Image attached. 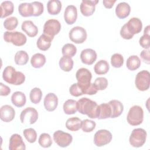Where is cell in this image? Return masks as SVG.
Returning a JSON list of instances; mask_svg holds the SVG:
<instances>
[{
    "label": "cell",
    "mask_w": 150,
    "mask_h": 150,
    "mask_svg": "<svg viewBox=\"0 0 150 150\" xmlns=\"http://www.w3.org/2000/svg\"><path fill=\"white\" fill-rule=\"evenodd\" d=\"M77 109L80 113L87 115L90 118H97L99 115V105L86 97L81 98L77 101Z\"/></svg>",
    "instance_id": "1"
},
{
    "label": "cell",
    "mask_w": 150,
    "mask_h": 150,
    "mask_svg": "<svg viewBox=\"0 0 150 150\" xmlns=\"http://www.w3.org/2000/svg\"><path fill=\"white\" fill-rule=\"evenodd\" d=\"M2 78L6 83L15 86L22 84L25 81V76L21 71H16L11 66L6 67L2 73Z\"/></svg>",
    "instance_id": "2"
},
{
    "label": "cell",
    "mask_w": 150,
    "mask_h": 150,
    "mask_svg": "<svg viewBox=\"0 0 150 150\" xmlns=\"http://www.w3.org/2000/svg\"><path fill=\"white\" fill-rule=\"evenodd\" d=\"M127 120L131 125H140L144 120V111L142 107L137 105L131 107L128 112Z\"/></svg>",
    "instance_id": "3"
},
{
    "label": "cell",
    "mask_w": 150,
    "mask_h": 150,
    "mask_svg": "<svg viewBox=\"0 0 150 150\" xmlns=\"http://www.w3.org/2000/svg\"><path fill=\"white\" fill-rule=\"evenodd\" d=\"M146 136V132L143 128H138L134 129L129 138V144L135 148L141 147L145 143Z\"/></svg>",
    "instance_id": "4"
},
{
    "label": "cell",
    "mask_w": 150,
    "mask_h": 150,
    "mask_svg": "<svg viewBox=\"0 0 150 150\" xmlns=\"http://www.w3.org/2000/svg\"><path fill=\"white\" fill-rule=\"evenodd\" d=\"M4 39L5 42L12 43L16 46L24 45L27 40L26 36L23 33L18 31L5 32L4 33Z\"/></svg>",
    "instance_id": "5"
},
{
    "label": "cell",
    "mask_w": 150,
    "mask_h": 150,
    "mask_svg": "<svg viewBox=\"0 0 150 150\" xmlns=\"http://www.w3.org/2000/svg\"><path fill=\"white\" fill-rule=\"evenodd\" d=\"M135 86L139 91H146L149 88L150 73L147 70H142L138 72L135 80Z\"/></svg>",
    "instance_id": "6"
},
{
    "label": "cell",
    "mask_w": 150,
    "mask_h": 150,
    "mask_svg": "<svg viewBox=\"0 0 150 150\" xmlns=\"http://www.w3.org/2000/svg\"><path fill=\"white\" fill-rule=\"evenodd\" d=\"M76 77L78 84L81 87L83 92H84V90L91 83L90 82L92 78L91 73L87 69L80 68L77 71Z\"/></svg>",
    "instance_id": "7"
},
{
    "label": "cell",
    "mask_w": 150,
    "mask_h": 150,
    "mask_svg": "<svg viewBox=\"0 0 150 150\" xmlns=\"http://www.w3.org/2000/svg\"><path fill=\"white\" fill-rule=\"evenodd\" d=\"M61 29V24L56 19L47 20L43 26V33L53 39L55 35L58 34Z\"/></svg>",
    "instance_id": "8"
},
{
    "label": "cell",
    "mask_w": 150,
    "mask_h": 150,
    "mask_svg": "<svg viewBox=\"0 0 150 150\" xmlns=\"http://www.w3.org/2000/svg\"><path fill=\"white\" fill-rule=\"evenodd\" d=\"M38 119V112L33 107H27L22 111L20 115V120L22 124H33Z\"/></svg>",
    "instance_id": "9"
},
{
    "label": "cell",
    "mask_w": 150,
    "mask_h": 150,
    "mask_svg": "<svg viewBox=\"0 0 150 150\" xmlns=\"http://www.w3.org/2000/svg\"><path fill=\"white\" fill-rule=\"evenodd\" d=\"M112 138V134L108 130L100 129L94 134V143L97 146H103L109 144Z\"/></svg>",
    "instance_id": "10"
},
{
    "label": "cell",
    "mask_w": 150,
    "mask_h": 150,
    "mask_svg": "<svg viewBox=\"0 0 150 150\" xmlns=\"http://www.w3.org/2000/svg\"><path fill=\"white\" fill-rule=\"evenodd\" d=\"M69 38L77 44L83 43L87 39V34L86 29L80 26L73 27L69 32Z\"/></svg>",
    "instance_id": "11"
},
{
    "label": "cell",
    "mask_w": 150,
    "mask_h": 150,
    "mask_svg": "<svg viewBox=\"0 0 150 150\" xmlns=\"http://www.w3.org/2000/svg\"><path fill=\"white\" fill-rule=\"evenodd\" d=\"M53 140L60 147L65 148L68 146L73 141L71 134L61 130L55 131L53 135Z\"/></svg>",
    "instance_id": "12"
},
{
    "label": "cell",
    "mask_w": 150,
    "mask_h": 150,
    "mask_svg": "<svg viewBox=\"0 0 150 150\" xmlns=\"http://www.w3.org/2000/svg\"><path fill=\"white\" fill-rule=\"evenodd\" d=\"M97 3H98L97 0H83L80 6L81 13L84 16H91L95 12L96 5Z\"/></svg>",
    "instance_id": "13"
},
{
    "label": "cell",
    "mask_w": 150,
    "mask_h": 150,
    "mask_svg": "<svg viewBox=\"0 0 150 150\" xmlns=\"http://www.w3.org/2000/svg\"><path fill=\"white\" fill-rule=\"evenodd\" d=\"M124 25L128 32L133 36L135 34L139 33L142 28V21L138 18H131Z\"/></svg>",
    "instance_id": "14"
},
{
    "label": "cell",
    "mask_w": 150,
    "mask_h": 150,
    "mask_svg": "<svg viewBox=\"0 0 150 150\" xmlns=\"http://www.w3.org/2000/svg\"><path fill=\"white\" fill-rule=\"evenodd\" d=\"M80 59L83 63L87 65H91L97 59V53L92 49H85L80 53Z\"/></svg>",
    "instance_id": "15"
},
{
    "label": "cell",
    "mask_w": 150,
    "mask_h": 150,
    "mask_svg": "<svg viewBox=\"0 0 150 150\" xmlns=\"http://www.w3.org/2000/svg\"><path fill=\"white\" fill-rule=\"evenodd\" d=\"M26 146L23 141L22 137L18 134H14L11 135L9 139V150H25Z\"/></svg>",
    "instance_id": "16"
},
{
    "label": "cell",
    "mask_w": 150,
    "mask_h": 150,
    "mask_svg": "<svg viewBox=\"0 0 150 150\" xmlns=\"http://www.w3.org/2000/svg\"><path fill=\"white\" fill-rule=\"evenodd\" d=\"M15 116L14 108L9 105H4L0 109V118L5 122L12 121Z\"/></svg>",
    "instance_id": "17"
},
{
    "label": "cell",
    "mask_w": 150,
    "mask_h": 150,
    "mask_svg": "<svg viewBox=\"0 0 150 150\" xmlns=\"http://www.w3.org/2000/svg\"><path fill=\"white\" fill-rule=\"evenodd\" d=\"M77 8L72 5L66 7L64 13V19L68 25H73L77 20Z\"/></svg>",
    "instance_id": "18"
},
{
    "label": "cell",
    "mask_w": 150,
    "mask_h": 150,
    "mask_svg": "<svg viewBox=\"0 0 150 150\" xmlns=\"http://www.w3.org/2000/svg\"><path fill=\"white\" fill-rule=\"evenodd\" d=\"M43 103L45 108L47 111H53L57 107L58 98L55 94L49 93L45 96Z\"/></svg>",
    "instance_id": "19"
},
{
    "label": "cell",
    "mask_w": 150,
    "mask_h": 150,
    "mask_svg": "<svg viewBox=\"0 0 150 150\" xmlns=\"http://www.w3.org/2000/svg\"><path fill=\"white\" fill-rule=\"evenodd\" d=\"M21 29L28 36L31 38L36 36L38 33V27L31 21H23L21 25Z\"/></svg>",
    "instance_id": "20"
},
{
    "label": "cell",
    "mask_w": 150,
    "mask_h": 150,
    "mask_svg": "<svg viewBox=\"0 0 150 150\" xmlns=\"http://www.w3.org/2000/svg\"><path fill=\"white\" fill-rule=\"evenodd\" d=\"M131 12L129 5L125 2L119 3L115 8V14L120 19H124L128 17Z\"/></svg>",
    "instance_id": "21"
},
{
    "label": "cell",
    "mask_w": 150,
    "mask_h": 150,
    "mask_svg": "<svg viewBox=\"0 0 150 150\" xmlns=\"http://www.w3.org/2000/svg\"><path fill=\"white\" fill-rule=\"evenodd\" d=\"M111 108V118H114L119 117L123 112L124 106L121 101L117 100H112L108 102Z\"/></svg>",
    "instance_id": "22"
},
{
    "label": "cell",
    "mask_w": 150,
    "mask_h": 150,
    "mask_svg": "<svg viewBox=\"0 0 150 150\" xmlns=\"http://www.w3.org/2000/svg\"><path fill=\"white\" fill-rule=\"evenodd\" d=\"M52 40L53 39L43 33L38 38L36 42V46L40 50L46 51L50 48Z\"/></svg>",
    "instance_id": "23"
},
{
    "label": "cell",
    "mask_w": 150,
    "mask_h": 150,
    "mask_svg": "<svg viewBox=\"0 0 150 150\" xmlns=\"http://www.w3.org/2000/svg\"><path fill=\"white\" fill-rule=\"evenodd\" d=\"M19 14L23 17H29L33 16L34 8L32 3H21L18 6Z\"/></svg>",
    "instance_id": "24"
},
{
    "label": "cell",
    "mask_w": 150,
    "mask_h": 150,
    "mask_svg": "<svg viewBox=\"0 0 150 150\" xmlns=\"http://www.w3.org/2000/svg\"><path fill=\"white\" fill-rule=\"evenodd\" d=\"M12 103L17 107H22L26 104V98L25 94L21 91H16L11 96Z\"/></svg>",
    "instance_id": "25"
},
{
    "label": "cell",
    "mask_w": 150,
    "mask_h": 150,
    "mask_svg": "<svg viewBox=\"0 0 150 150\" xmlns=\"http://www.w3.org/2000/svg\"><path fill=\"white\" fill-rule=\"evenodd\" d=\"M62 9V3L59 0H50L47 4V9L49 14L57 15Z\"/></svg>",
    "instance_id": "26"
},
{
    "label": "cell",
    "mask_w": 150,
    "mask_h": 150,
    "mask_svg": "<svg viewBox=\"0 0 150 150\" xmlns=\"http://www.w3.org/2000/svg\"><path fill=\"white\" fill-rule=\"evenodd\" d=\"M1 18H6L13 13L14 11L13 4L9 1H4L1 4Z\"/></svg>",
    "instance_id": "27"
},
{
    "label": "cell",
    "mask_w": 150,
    "mask_h": 150,
    "mask_svg": "<svg viewBox=\"0 0 150 150\" xmlns=\"http://www.w3.org/2000/svg\"><path fill=\"white\" fill-rule=\"evenodd\" d=\"M82 121L78 117H71L66 122V128L71 131H77L81 128Z\"/></svg>",
    "instance_id": "28"
},
{
    "label": "cell",
    "mask_w": 150,
    "mask_h": 150,
    "mask_svg": "<svg viewBox=\"0 0 150 150\" xmlns=\"http://www.w3.org/2000/svg\"><path fill=\"white\" fill-rule=\"evenodd\" d=\"M46 63V57L44 54L42 53H36L32 56L30 60V64L32 67L35 68H40L43 67Z\"/></svg>",
    "instance_id": "29"
},
{
    "label": "cell",
    "mask_w": 150,
    "mask_h": 150,
    "mask_svg": "<svg viewBox=\"0 0 150 150\" xmlns=\"http://www.w3.org/2000/svg\"><path fill=\"white\" fill-rule=\"evenodd\" d=\"M110 69L108 63L105 60H100L94 65V72L98 75L106 74Z\"/></svg>",
    "instance_id": "30"
},
{
    "label": "cell",
    "mask_w": 150,
    "mask_h": 150,
    "mask_svg": "<svg viewBox=\"0 0 150 150\" xmlns=\"http://www.w3.org/2000/svg\"><path fill=\"white\" fill-rule=\"evenodd\" d=\"M111 108L108 103H103L99 105V115L98 119H106L111 118Z\"/></svg>",
    "instance_id": "31"
},
{
    "label": "cell",
    "mask_w": 150,
    "mask_h": 150,
    "mask_svg": "<svg viewBox=\"0 0 150 150\" xmlns=\"http://www.w3.org/2000/svg\"><path fill=\"white\" fill-rule=\"evenodd\" d=\"M73 60L71 57L63 56L59 60V66L64 71H70L73 67Z\"/></svg>",
    "instance_id": "32"
},
{
    "label": "cell",
    "mask_w": 150,
    "mask_h": 150,
    "mask_svg": "<svg viewBox=\"0 0 150 150\" xmlns=\"http://www.w3.org/2000/svg\"><path fill=\"white\" fill-rule=\"evenodd\" d=\"M63 111L65 114L70 115L75 114L77 111V101L73 99L66 100L63 104Z\"/></svg>",
    "instance_id": "33"
},
{
    "label": "cell",
    "mask_w": 150,
    "mask_h": 150,
    "mask_svg": "<svg viewBox=\"0 0 150 150\" xmlns=\"http://www.w3.org/2000/svg\"><path fill=\"white\" fill-rule=\"evenodd\" d=\"M126 66L128 70L134 71L140 67L141 60L137 55H132L127 59Z\"/></svg>",
    "instance_id": "34"
},
{
    "label": "cell",
    "mask_w": 150,
    "mask_h": 150,
    "mask_svg": "<svg viewBox=\"0 0 150 150\" xmlns=\"http://www.w3.org/2000/svg\"><path fill=\"white\" fill-rule=\"evenodd\" d=\"M29 60V56L26 52L19 50L15 55V62L18 65H25Z\"/></svg>",
    "instance_id": "35"
},
{
    "label": "cell",
    "mask_w": 150,
    "mask_h": 150,
    "mask_svg": "<svg viewBox=\"0 0 150 150\" xmlns=\"http://www.w3.org/2000/svg\"><path fill=\"white\" fill-rule=\"evenodd\" d=\"M29 97L32 103L35 104L39 103L42 97V92L41 90L38 87L33 88L30 92Z\"/></svg>",
    "instance_id": "36"
},
{
    "label": "cell",
    "mask_w": 150,
    "mask_h": 150,
    "mask_svg": "<svg viewBox=\"0 0 150 150\" xmlns=\"http://www.w3.org/2000/svg\"><path fill=\"white\" fill-rule=\"evenodd\" d=\"M76 47L71 43L65 44L62 49V53L63 55L65 56H69L70 57H73L76 54Z\"/></svg>",
    "instance_id": "37"
},
{
    "label": "cell",
    "mask_w": 150,
    "mask_h": 150,
    "mask_svg": "<svg viewBox=\"0 0 150 150\" xmlns=\"http://www.w3.org/2000/svg\"><path fill=\"white\" fill-rule=\"evenodd\" d=\"M38 142L39 144L43 148H49L53 143L50 135L47 133L41 134L39 136Z\"/></svg>",
    "instance_id": "38"
},
{
    "label": "cell",
    "mask_w": 150,
    "mask_h": 150,
    "mask_svg": "<svg viewBox=\"0 0 150 150\" xmlns=\"http://www.w3.org/2000/svg\"><path fill=\"white\" fill-rule=\"evenodd\" d=\"M23 134L26 139L30 143H34L36 141L37 133L33 128H29L24 129Z\"/></svg>",
    "instance_id": "39"
},
{
    "label": "cell",
    "mask_w": 150,
    "mask_h": 150,
    "mask_svg": "<svg viewBox=\"0 0 150 150\" xmlns=\"http://www.w3.org/2000/svg\"><path fill=\"white\" fill-rule=\"evenodd\" d=\"M18 25V21L16 17L11 16L6 18L4 22V28L8 30L15 29Z\"/></svg>",
    "instance_id": "40"
},
{
    "label": "cell",
    "mask_w": 150,
    "mask_h": 150,
    "mask_svg": "<svg viewBox=\"0 0 150 150\" xmlns=\"http://www.w3.org/2000/svg\"><path fill=\"white\" fill-rule=\"evenodd\" d=\"M111 64L114 67H121L124 64L123 56L120 53H114L111 57Z\"/></svg>",
    "instance_id": "41"
},
{
    "label": "cell",
    "mask_w": 150,
    "mask_h": 150,
    "mask_svg": "<svg viewBox=\"0 0 150 150\" xmlns=\"http://www.w3.org/2000/svg\"><path fill=\"white\" fill-rule=\"evenodd\" d=\"M96 126V122L90 120L86 119L82 121V124H81V129L83 131L85 132H90L93 131Z\"/></svg>",
    "instance_id": "42"
},
{
    "label": "cell",
    "mask_w": 150,
    "mask_h": 150,
    "mask_svg": "<svg viewBox=\"0 0 150 150\" xmlns=\"http://www.w3.org/2000/svg\"><path fill=\"white\" fill-rule=\"evenodd\" d=\"M108 80L106 78L100 77L96 79L94 81V85L98 90H104L108 86Z\"/></svg>",
    "instance_id": "43"
},
{
    "label": "cell",
    "mask_w": 150,
    "mask_h": 150,
    "mask_svg": "<svg viewBox=\"0 0 150 150\" xmlns=\"http://www.w3.org/2000/svg\"><path fill=\"white\" fill-rule=\"evenodd\" d=\"M69 92L70 94L74 97H79L83 94V90L78 83H74L70 86Z\"/></svg>",
    "instance_id": "44"
},
{
    "label": "cell",
    "mask_w": 150,
    "mask_h": 150,
    "mask_svg": "<svg viewBox=\"0 0 150 150\" xmlns=\"http://www.w3.org/2000/svg\"><path fill=\"white\" fill-rule=\"evenodd\" d=\"M32 4L34 8V14L33 16H39L41 15L44 11L43 4L38 1H34L32 2Z\"/></svg>",
    "instance_id": "45"
},
{
    "label": "cell",
    "mask_w": 150,
    "mask_h": 150,
    "mask_svg": "<svg viewBox=\"0 0 150 150\" xmlns=\"http://www.w3.org/2000/svg\"><path fill=\"white\" fill-rule=\"evenodd\" d=\"M149 42H150V35L144 34L139 39V43L140 46L145 49H149Z\"/></svg>",
    "instance_id": "46"
},
{
    "label": "cell",
    "mask_w": 150,
    "mask_h": 150,
    "mask_svg": "<svg viewBox=\"0 0 150 150\" xmlns=\"http://www.w3.org/2000/svg\"><path fill=\"white\" fill-rule=\"evenodd\" d=\"M98 91L97 88L94 83H90V85L84 90L83 94H88V95H93L96 94Z\"/></svg>",
    "instance_id": "47"
},
{
    "label": "cell",
    "mask_w": 150,
    "mask_h": 150,
    "mask_svg": "<svg viewBox=\"0 0 150 150\" xmlns=\"http://www.w3.org/2000/svg\"><path fill=\"white\" fill-rule=\"evenodd\" d=\"M140 56L142 61L149 64L150 63V57H149V49H144L140 53Z\"/></svg>",
    "instance_id": "48"
},
{
    "label": "cell",
    "mask_w": 150,
    "mask_h": 150,
    "mask_svg": "<svg viewBox=\"0 0 150 150\" xmlns=\"http://www.w3.org/2000/svg\"><path fill=\"white\" fill-rule=\"evenodd\" d=\"M0 87H1L0 95L1 96H7L10 94L11 89L8 86L2 83H1Z\"/></svg>",
    "instance_id": "49"
},
{
    "label": "cell",
    "mask_w": 150,
    "mask_h": 150,
    "mask_svg": "<svg viewBox=\"0 0 150 150\" xmlns=\"http://www.w3.org/2000/svg\"><path fill=\"white\" fill-rule=\"evenodd\" d=\"M115 2H116V1L103 0V4L105 8H108V9H110L113 6V5H114V4Z\"/></svg>",
    "instance_id": "50"
},
{
    "label": "cell",
    "mask_w": 150,
    "mask_h": 150,
    "mask_svg": "<svg viewBox=\"0 0 150 150\" xmlns=\"http://www.w3.org/2000/svg\"><path fill=\"white\" fill-rule=\"evenodd\" d=\"M149 28H150L149 25H148L146 28H145L144 31V34L149 35Z\"/></svg>",
    "instance_id": "51"
}]
</instances>
